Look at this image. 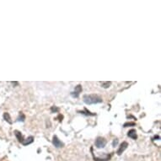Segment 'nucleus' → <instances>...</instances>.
Returning <instances> with one entry per match:
<instances>
[{
    "label": "nucleus",
    "instance_id": "6e6552de",
    "mask_svg": "<svg viewBox=\"0 0 161 161\" xmlns=\"http://www.w3.org/2000/svg\"><path fill=\"white\" fill-rule=\"evenodd\" d=\"M33 141H34L33 137H30V138H28L26 140H24L22 142V144H23V145H28V144L33 143Z\"/></svg>",
    "mask_w": 161,
    "mask_h": 161
},
{
    "label": "nucleus",
    "instance_id": "ddd939ff",
    "mask_svg": "<svg viewBox=\"0 0 161 161\" xmlns=\"http://www.w3.org/2000/svg\"><path fill=\"white\" fill-rule=\"evenodd\" d=\"M128 125H132V126H134V123H126V124H124V127H126L127 126H128Z\"/></svg>",
    "mask_w": 161,
    "mask_h": 161
},
{
    "label": "nucleus",
    "instance_id": "f8f14e48",
    "mask_svg": "<svg viewBox=\"0 0 161 161\" xmlns=\"http://www.w3.org/2000/svg\"><path fill=\"white\" fill-rule=\"evenodd\" d=\"M118 143V139H114L113 141V147H116Z\"/></svg>",
    "mask_w": 161,
    "mask_h": 161
},
{
    "label": "nucleus",
    "instance_id": "423d86ee",
    "mask_svg": "<svg viewBox=\"0 0 161 161\" xmlns=\"http://www.w3.org/2000/svg\"><path fill=\"white\" fill-rule=\"evenodd\" d=\"M127 136L129 137V138H132V139H134V140H136L137 138H138V136H137L136 130H134V129H132V130H130L129 132H128Z\"/></svg>",
    "mask_w": 161,
    "mask_h": 161
},
{
    "label": "nucleus",
    "instance_id": "0eeeda50",
    "mask_svg": "<svg viewBox=\"0 0 161 161\" xmlns=\"http://www.w3.org/2000/svg\"><path fill=\"white\" fill-rule=\"evenodd\" d=\"M14 134L16 136V138H17V139L19 140V143H21L24 141V138H23V136L21 135V132H19V131H14Z\"/></svg>",
    "mask_w": 161,
    "mask_h": 161
},
{
    "label": "nucleus",
    "instance_id": "f257e3e1",
    "mask_svg": "<svg viewBox=\"0 0 161 161\" xmlns=\"http://www.w3.org/2000/svg\"><path fill=\"white\" fill-rule=\"evenodd\" d=\"M84 101L87 105L92 104H98L102 102V99L99 95H84Z\"/></svg>",
    "mask_w": 161,
    "mask_h": 161
},
{
    "label": "nucleus",
    "instance_id": "9b49d317",
    "mask_svg": "<svg viewBox=\"0 0 161 161\" xmlns=\"http://www.w3.org/2000/svg\"><path fill=\"white\" fill-rule=\"evenodd\" d=\"M111 84V82H102L101 83V87H103L105 89H107V88L110 87Z\"/></svg>",
    "mask_w": 161,
    "mask_h": 161
},
{
    "label": "nucleus",
    "instance_id": "9d476101",
    "mask_svg": "<svg viewBox=\"0 0 161 161\" xmlns=\"http://www.w3.org/2000/svg\"><path fill=\"white\" fill-rule=\"evenodd\" d=\"M25 119V116L24 115L22 112H19V117H18V122H24Z\"/></svg>",
    "mask_w": 161,
    "mask_h": 161
},
{
    "label": "nucleus",
    "instance_id": "20e7f679",
    "mask_svg": "<svg viewBox=\"0 0 161 161\" xmlns=\"http://www.w3.org/2000/svg\"><path fill=\"white\" fill-rule=\"evenodd\" d=\"M81 91H82V87H81V85H78V86L75 87V91L72 92V93H71V95L73 96L74 98H78L79 95V93H80Z\"/></svg>",
    "mask_w": 161,
    "mask_h": 161
},
{
    "label": "nucleus",
    "instance_id": "39448f33",
    "mask_svg": "<svg viewBox=\"0 0 161 161\" xmlns=\"http://www.w3.org/2000/svg\"><path fill=\"white\" fill-rule=\"evenodd\" d=\"M127 147H128V143H127V142H123V143L120 145L119 149L117 150V154H118V155H121V154H122Z\"/></svg>",
    "mask_w": 161,
    "mask_h": 161
},
{
    "label": "nucleus",
    "instance_id": "f03ea898",
    "mask_svg": "<svg viewBox=\"0 0 161 161\" xmlns=\"http://www.w3.org/2000/svg\"><path fill=\"white\" fill-rule=\"evenodd\" d=\"M106 145V140L105 138L99 137V138H97V139L95 140V146L98 148H103Z\"/></svg>",
    "mask_w": 161,
    "mask_h": 161
},
{
    "label": "nucleus",
    "instance_id": "1a4fd4ad",
    "mask_svg": "<svg viewBox=\"0 0 161 161\" xmlns=\"http://www.w3.org/2000/svg\"><path fill=\"white\" fill-rule=\"evenodd\" d=\"M3 118H4V120L6 121V122H8L9 124L12 123V121H11V118H10V116L9 113H7V112H5L4 114H3Z\"/></svg>",
    "mask_w": 161,
    "mask_h": 161
},
{
    "label": "nucleus",
    "instance_id": "7ed1b4c3",
    "mask_svg": "<svg viewBox=\"0 0 161 161\" xmlns=\"http://www.w3.org/2000/svg\"><path fill=\"white\" fill-rule=\"evenodd\" d=\"M52 144L56 147V148H63V143L58 139V138L57 136H54L53 138H52Z\"/></svg>",
    "mask_w": 161,
    "mask_h": 161
}]
</instances>
